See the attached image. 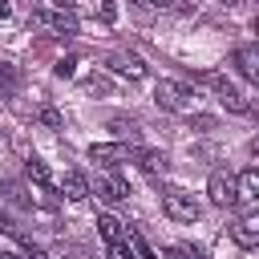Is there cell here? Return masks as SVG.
I'll use <instances>...</instances> for the list:
<instances>
[{"instance_id": "obj_1", "label": "cell", "mask_w": 259, "mask_h": 259, "mask_svg": "<svg viewBox=\"0 0 259 259\" xmlns=\"http://www.w3.org/2000/svg\"><path fill=\"white\" fill-rule=\"evenodd\" d=\"M154 101H158L162 109H170V113H186L190 101H194V93H190L186 85H178V81H158V85H154Z\"/></svg>"}, {"instance_id": "obj_2", "label": "cell", "mask_w": 259, "mask_h": 259, "mask_svg": "<svg viewBox=\"0 0 259 259\" xmlns=\"http://www.w3.org/2000/svg\"><path fill=\"white\" fill-rule=\"evenodd\" d=\"M202 81H206V85L219 93V101H223L231 113H251V101H247V93H239V89H235L227 77H219V73H206Z\"/></svg>"}, {"instance_id": "obj_3", "label": "cell", "mask_w": 259, "mask_h": 259, "mask_svg": "<svg viewBox=\"0 0 259 259\" xmlns=\"http://www.w3.org/2000/svg\"><path fill=\"white\" fill-rule=\"evenodd\" d=\"M162 206H166V214H170L174 223H194V219H198V202H194V194H186V190H170V194L162 198Z\"/></svg>"}, {"instance_id": "obj_4", "label": "cell", "mask_w": 259, "mask_h": 259, "mask_svg": "<svg viewBox=\"0 0 259 259\" xmlns=\"http://www.w3.org/2000/svg\"><path fill=\"white\" fill-rule=\"evenodd\" d=\"M130 162H138L146 174H166V170H170L166 150H150V146H134V150H130Z\"/></svg>"}, {"instance_id": "obj_5", "label": "cell", "mask_w": 259, "mask_h": 259, "mask_svg": "<svg viewBox=\"0 0 259 259\" xmlns=\"http://www.w3.org/2000/svg\"><path fill=\"white\" fill-rule=\"evenodd\" d=\"M206 194H210L214 206H235V178L227 170H214L210 182H206Z\"/></svg>"}, {"instance_id": "obj_6", "label": "cell", "mask_w": 259, "mask_h": 259, "mask_svg": "<svg viewBox=\"0 0 259 259\" xmlns=\"http://www.w3.org/2000/svg\"><path fill=\"white\" fill-rule=\"evenodd\" d=\"M130 150L134 146H125V142H93L89 146V158L93 162H105V166H117V162H130Z\"/></svg>"}, {"instance_id": "obj_7", "label": "cell", "mask_w": 259, "mask_h": 259, "mask_svg": "<svg viewBox=\"0 0 259 259\" xmlns=\"http://www.w3.org/2000/svg\"><path fill=\"white\" fill-rule=\"evenodd\" d=\"M255 198H259V170L247 166V170L235 178V202H239V206H255Z\"/></svg>"}, {"instance_id": "obj_8", "label": "cell", "mask_w": 259, "mask_h": 259, "mask_svg": "<svg viewBox=\"0 0 259 259\" xmlns=\"http://www.w3.org/2000/svg\"><path fill=\"white\" fill-rule=\"evenodd\" d=\"M105 65H109L113 73H125V77H134V81H138V77H146V61H142L138 53H113Z\"/></svg>"}, {"instance_id": "obj_9", "label": "cell", "mask_w": 259, "mask_h": 259, "mask_svg": "<svg viewBox=\"0 0 259 259\" xmlns=\"http://www.w3.org/2000/svg\"><path fill=\"white\" fill-rule=\"evenodd\" d=\"M61 194H65V198H73V202H85L93 190H89V178H85L81 170H69V174L61 178Z\"/></svg>"}, {"instance_id": "obj_10", "label": "cell", "mask_w": 259, "mask_h": 259, "mask_svg": "<svg viewBox=\"0 0 259 259\" xmlns=\"http://www.w3.org/2000/svg\"><path fill=\"white\" fill-rule=\"evenodd\" d=\"M231 235H235V243H239V247H247V251H251V247L259 243V214H243V219L231 227Z\"/></svg>"}, {"instance_id": "obj_11", "label": "cell", "mask_w": 259, "mask_h": 259, "mask_svg": "<svg viewBox=\"0 0 259 259\" xmlns=\"http://www.w3.org/2000/svg\"><path fill=\"white\" fill-rule=\"evenodd\" d=\"M36 20H40V24H49V28H57V32H65V36H73V32H77V16H73L69 8H57V12H36Z\"/></svg>"}, {"instance_id": "obj_12", "label": "cell", "mask_w": 259, "mask_h": 259, "mask_svg": "<svg viewBox=\"0 0 259 259\" xmlns=\"http://www.w3.org/2000/svg\"><path fill=\"white\" fill-rule=\"evenodd\" d=\"M97 194H101L105 202H121L130 190H125V182H121L117 174H97Z\"/></svg>"}, {"instance_id": "obj_13", "label": "cell", "mask_w": 259, "mask_h": 259, "mask_svg": "<svg viewBox=\"0 0 259 259\" xmlns=\"http://www.w3.org/2000/svg\"><path fill=\"white\" fill-rule=\"evenodd\" d=\"M235 65H239V73H243L247 81H255V77H259V53H255V45L235 49Z\"/></svg>"}, {"instance_id": "obj_14", "label": "cell", "mask_w": 259, "mask_h": 259, "mask_svg": "<svg viewBox=\"0 0 259 259\" xmlns=\"http://www.w3.org/2000/svg\"><path fill=\"white\" fill-rule=\"evenodd\" d=\"M97 235H101L105 243H121V239H125V231H121V223H117L113 214H97Z\"/></svg>"}, {"instance_id": "obj_15", "label": "cell", "mask_w": 259, "mask_h": 259, "mask_svg": "<svg viewBox=\"0 0 259 259\" xmlns=\"http://www.w3.org/2000/svg\"><path fill=\"white\" fill-rule=\"evenodd\" d=\"M24 174L36 182V186H45V190H53V174H49V166L40 162V158H28L24 162Z\"/></svg>"}, {"instance_id": "obj_16", "label": "cell", "mask_w": 259, "mask_h": 259, "mask_svg": "<svg viewBox=\"0 0 259 259\" xmlns=\"http://www.w3.org/2000/svg\"><path fill=\"white\" fill-rule=\"evenodd\" d=\"M109 130H113L117 138H130V142H138V121H134V117H113V121H109Z\"/></svg>"}, {"instance_id": "obj_17", "label": "cell", "mask_w": 259, "mask_h": 259, "mask_svg": "<svg viewBox=\"0 0 259 259\" xmlns=\"http://www.w3.org/2000/svg\"><path fill=\"white\" fill-rule=\"evenodd\" d=\"M0 235H8V239H20V243L28 239V235H24V227H20V223H16L8 210H0Z\"/></svg>"}, {"instance_id": "obj_18", "label": "cell", "mask_w": 259, "mask_h": 259, "mask_svg": "<svg viewBox=\"0 0 259 259\" xmlns=\"http://www.w3.org/2000/svg\"><path fill=\"white\" fill-rule=\"evenodd\" d=\"M16 89V69L8 61H0V93H12Z\"/></svg>"}, {"instance_id": "obj_19", "label": "cell", "mask_w": 259, "mask_h": 259, "mask_svg": "<svg viewBox=\"0 0 259 259\" xmlns=\"http://www.w3.org/2000/svg\"><path fill=\"white\" fill-rule=\"evenodd\" d=\"M40 121H45L49 130H61V113H57L53 105H45V109H40Z\"/></svg>"}, {"instance_id": "obj_20", "label": "cell", "mask_w": 259, "mask_h": 259, "mask_svg": "<svg viewBox=\"0 0 259 259\" xmlns=\"http://www.w3.org/2000/svg\"><path fill=\"white\" fill-rule=\"evenodd\" d=\"M4 194H8V202H16V206H28V198L20 194V186H16V182H4Z\"/></svg>"}, {"instance_id": "obj_21", "label": "cell", "mask_w": 259, "mask_h": 259, "mask_svg": "<svg viewBox=\"0 0 259 259\" xmlns=\"http://www.w3.org/2000/svg\"><path fill=\"white\" fill-rule=\"evenodd\" d=\"M109 259H134L130 243H125V239H121V243H109Z\"/></svg>"}, {"instance_id": "obj_22", "label": "cell", "mask_w": 259, "mask_h": 259, "mask_svg": "<svg viewBox=\"0 0 259 259\" xmlns=\"http://www.w3.org/2000/svg\"><path fill=\"white\" fill-rule=\"evenodd\" d=\"M134 8H142V12H158V8H166L170 0H130Z\"/></svg>"}, {"instance_id": "obj_23", "label": "cell", "mask_w": 259, "mask_h": 259, "mask_svg": "<svg viewBox=\"0 0 259 259\" xmlns=\"http://www.w3.org/2000/svg\"><path fill=\"white\" fill-rule=\"evenodd\" d=\"M73 69H77L73 57H61V61H57V77H73Z\"/></svg>"}, {"instance_id": "obj_24", "label": "cell", "mask_w": 259, "mask_h": 259, "mask_svg": "<svg viewBox=\"0 0 259 259\" xmlns=\"http://www.w3.org/2000/svg\"><path fill=\"white\" fill-rule=\"evenodd\" d=\"M190 125H198V130H214V117H210V113H194Z\"/></svg>"}, {"instance_id": "obj_25", "label": "cell", "mask_w": 259, "mask_h": 259, "mask_svg": "<svg viewBox=\"0 0 259 259\" xmlns=\"http://www.w3.org/2000/svg\"><path fill=\"white\" fill-rule=\"evenodd\" d=\"M113 16H117V4H113V0H101V20H105V24H109V20H113Z\"/></svg>"}, {"instance_id": "obj_26", "label": "cell", "mask_w": 259, "mask_h": 259, "mask_svg": "<svg viewBox=\"0 0 259 259\" xmlns=\"http://www.w3.org/2000/svg\"><path fill=\"white\" fill-rule=\"evenodd\" d=\"M130 239H134V247H138V251H142V259H154V251H150V247H146V239H142V235H134V231H130Z\"/></svg>"}, {"instance_id": "obj_27", "label": "cell", "mask_w": 259, "mask_h": 259, "mask_svg": "<svg viewBox=\"0 0 259 259\" xmlns=\"http://www.w3.org/2000/svg\"><path fill=\"white\" fill-rule=\"evenodd\" d=\"M24 259H45V251H40V247H32V243L24 239Z\"/></svg>"}, {"instance_id": "obj_28", "label": "cell", "mask_w": 259, "mask_h": 259, "mask_svg": "<svg viewBox=\"0 0 259 259\" xmlns=\"http://www.w3.org/2000/svg\"><path fill=\"white\" fill-rule=\"evenodd\" d=\"M170 259H194V255H190L186 247H174V251H170Z\"/></svg>"}, {"instance_id": "obj_29", "label": "cell", "mask_w": 259, "mask_h": 259, "mask_svg": "<svg viewBox=\"0 0 259 259\" xmlns=\"http://www.w3.org/2000/svg\"><path fill=\"white\" fill-rule=\"evenodd\" d=\"M8 12H12V0H0V20H4Z\"/></svg>"}, {"instance_id": "obj_30", "label": "cell", "mask_w": 259, "mask_h": 259, "mask_svg": "<svg viewBox=\"0 0 259 259\" xmlns=\"http://www.w3.org/2000/svg\"><path fill=\"white\" fill-rule=\"evenodd\" d=\"M0 259H24V255H16V251H0Z\"/></svg>"}, {"instance_id": "obj_31", "label": "cell", "mask_w": 259, "mask_h": 259, "mask_svg": "<svg viewBox=\"0 0 259 259\" xmlns=\"http://www.w3.org/2000/svg\"><path fill=\"white\" fill-rule=\"evenodd\" d=\"M223 4H235V0H223Z\"/></svg>"}]
</instances>
